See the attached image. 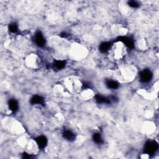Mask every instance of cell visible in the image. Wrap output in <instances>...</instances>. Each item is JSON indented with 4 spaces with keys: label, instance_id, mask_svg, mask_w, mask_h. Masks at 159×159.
Listing matches in <instances>:
<instances>
[{
    "label": "cell",
    "instance_id": "9c48e42d",
    "mask_svg": "<svg viewBox=\"0 0 159 159\" xmlns=\"http://www.w3.org/2000/svg\"><path fill=\"white\" fill-rule=\"evenodd\" d=\"M95 100L98 104H110L111 103V99L110 98H107L100 95H96Z\"/></svg>",
    "mask_w": 159,
    "mask_h": 159
},
{
    "label": "cell",
    "instance_id": "52a82bcc",
    "mask_svg": "<svg viewBox=\"0 0 159 159\" xmlns=\"http://www.w3.org/2000/svg\"><path fill=\"white\" fill-rule=\"evenodd\" d=\"M8 104V107H9L10 110L11 111H12L13 113H16L18 111L19 103L16 99H15V98L10 99Z\"/></svg>",
    "mask_w": 159,
    "mask_h": 159
},
{
    "label": "cell",
    "instance_id": "5bb4252c",
    "mask_svg": "<svg viewBox=\"0 0 159 159\" xmlns=\"http://www.w3.org/2000/svg\"><path fill=\"white\" fill-rule=\"evenodd\" d=\"M9 31L12 33H16L18 31V26L16 23H12L8 26Z\"/></svg>",
    "mask_w": 159,
    "mask_h": 159
},
{
    "label": "cell",
    "instance_id": "5b68a950",
    "mask_svg": "<svg viewBox=\"0 0 159 159\" xmlns=\"http://www.w3.org/2000/svg\"><path fill=\"white\" fill-rule=\"evenodd\" d=\"M118 41H119L124 44L127 47L130 49H133L134 47V41L128 37H119Z\"/></svg>",
    "mask_w": 159,
    "mask_h": 159
},
{
    "label": "cell",
    "instance_id": "8992f818",
    "mask_svg": "<svg viewBox=\"0 0 159 159\" xmlns=\"http://www.w3.org/2000/svg\"><path fill=\"white\" fill-rule=\"evenodd\" d=\"M62 136L65 140L70 142H73L76 139L75 134L73 131L69 129L64 130L62 133Z\"/></svg>",
    "mask_w": 159,
    "mask_h": 159
},
{
    "label": "cell",
    "instance_id": "6da1fadb",
    "mask_svg": "<svg viewBox=\"0 0 159 159\" xmlns=\"http://www.w3.org/2000/svg\"><path fill=\"white\" fill-rule=\"evenodd\" d=\"M158 145L155 140H148L144 145V152L148 155H153L158 150Z\"/></svg>",
    "mask_w": 159,
    "mask_h": 159
},
{
    "label": "cell",
    "instance_id": "ba28073f",
    "mask_svg": "<svg viewBox=\"0 0 159 159\" xmlns=\"http://www.w3.org/2000/svg\"><path fill=\"white\" fill-rule=\"evenodd\" d=\"M44 98L40 95H34L31 99V103L32 105H42L44 104Z\"/></svg>",
    "mask_w": 159,
    "mask_h": 159
},
{
    "label": "cell",
    "instance_id": "8fae6325",
    "mask_svg": "<svg viewBox=\"0 0 159 159\" xmlns=\"http://www.w3.org/2000/svg\"><path fill=\"white\" fill-rule=\"evenodd\" d=\"M106 85L108 88L112 90H116L119 87V84L116 81L112 80H108L106 83Z\"/></svg>",
    "mask_w": 159,
    "mask_h": 159
},
{
    "label": "cell",
    "instance_id": "3957f363",
    "mask_svg": "<svg viewBox=\"0 0 159 159\" xmlns=\"http://www.w3.org/2000/svg\"><path fill=\"white\" fill-rule=\"evenodd\" d=\"M34 41L36 45L40 47H42L45 44V39L43 34L41 31H37L34 35Z\"/></svg>",
    "mask_w": 159,
    "mask_h": 159
},
{
    "label": "cell",
    "instance_id": "30bf717a",
    "mask_svg": "<svg viewBox=\"0 0 159 159\" xmlns=\"http://www.w3.org/2000/svg\"><path fill=\"white\" fill-rule=\"evenodd\" d=\"M112 45L111 44V42H102L100 46H99V49L101 53H106L107 52H108L110 50V49H111Z\"/></svg>",
    "mask_w": 159,
    "mask_h": 159
},
{
    "label": "cell",
    "instance_id": "7a4b0ae2",
    "mask_svg": "<svg viewBox=\"0 0 159 159\" xmlns=\"http://www.w3.org/2000/svg\"><path fill=\"white\" fill-rule=\"evenodd\" d=\"M153 73L149 69H144L139 74V79L142 83H148L152 80Z\"/></svg>",
    "mask_w": 159,
    "mask_h": 159
},
{
    "label": "cell",
    "instance_id": "9a60e30c",
    "mask_svg": "<svg viewBox=\"0 0 159 159\" xmlns=\"http://www.w3.org/2000/svg\"><path fill=\"white\" fill-rule=\"evenodd\" d=\"M128 5L132 8H137L139 6V3L136 1H130L128 2Z\"/></svg>",
    "mask_w": 159,
    "mask_h": 159
},
{
    "label": "cell",
    "instance_id": "7c38bea8",
    "mask_svg": "<svg viewBox=\"0 0 159 159\" xmlns=\"http://www.w3.org/2000/svg\"><path fill=\"white\" fill-rule=\"evenodd\" d=\"M93 140L94 142L97 144H101L103 143V139L100 132H96L93 135Z\"/></svg>",
    "mask_w": 159,
    "mask_h": 159
},
{
    "label": "cell",
    "instance_id": "4fadbf2b",
    "mask_svg": "<svg viewBox=\"0 0 159 159\" xmlns=\"http://www.w3.org/2000/svg\"><path fill=\"white\" fill-rule=\"evenodd\" d=\"M66 65V62L65 60H57L54 62V66L58 70L63 69Z\"/></svg>",
    "mask_w": 159,
    "mask_h": 159
},
{
    "label": "cell",
    "instance_id": "277c9868",
    "mask_svg": "<svg viewBox=\"0 0 159 159\" xmlns=\"http://www.w3.org/2000/svg\"><path fill=\"white\" fill-rule=\"evenodd\" d=\"M35 141L38 147L41 149H44L47 145L48 140L44 135H39L35 139Z\"/></svg>",
    "mask_w": 159,
    "mask_h": 159
}]
</instances>
